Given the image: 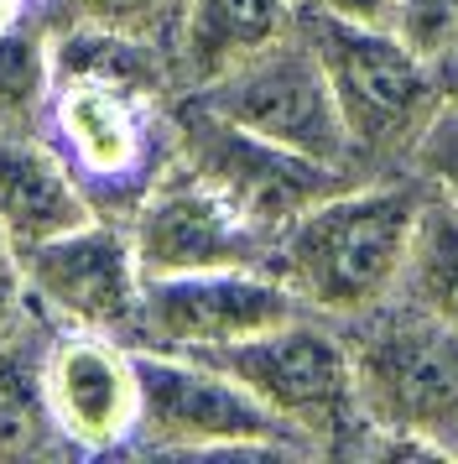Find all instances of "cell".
<instances>
[{
  "label": "cell",
  "instance_id": "5b68a950",
  "mask_svg": "<svg viewBox=\"0 0 458 464\" xmlns=\"http://www.w3.org/2000/svg\"><path fill=\"white\" fill-rule=\"evenodd\" d=\"M204 360L229 371L250 397L266 401L287 428H297L312 454H354V443L365 433V412L354 392L344 324L297 314L266 334L224 344Z\"/></svg>",
  "mask_w": 458,
  "mask_h": 464
},
{
  "label": "cell",
  "instance_id": "9a60e30c",
  "mask_svg": "<svg viewBox=\"0 0 458 464\" xmlns=\"http://www.w3.org/2000/svg\"><path fill=\"white\" fill-rule=\"evenodd\" d=\"M37 318V308H32ZM32 318L16 334L0 339V459H26V454H47V449H68L62 433L52 428L47 397H42V350L47 344H26Z\"/></svg>",
  "mask_w": 458,
  "mask_h": 464
},
{
  "label": "cell",
  "instance_id": "3957f363",
  "mask_svg": "<svg viewBox=\"0 0 458 464\" xmlns=\"http://www.w3.org/2000/svg\"><path fill=\"white\" fill-rule=\"evenodd\" d=\"M37 130L58 147L83 198L104 219H130L177 157L172 100L104 84L89 73H52Z\"/></svg>",
  "mask_w": 458,
  "mask_h": 464
},
{
  "label": "cell",
  "instance_id": "ba28073f",
  "mask_svg": "<svg viewBox=\"0 0 458 464\" xmlns=\"http://www.w3.org/2000/svg\"><path fill=\"white\" fill-rule=\"evenodd\" d=\"M172 141H177V162L187 172H198L204 183H214L271 240L287 230L302 209H312L318 198H329V193L365 178V172L312 162L302 151L276 147V141L255 136V130L229 126L214 110L198 105L193 94H172Z\"/></svg>",
  "mask_w": 458,
  "mask_h": 464
},
{
  "label": "cell",
  "instance_id": "9c48e42d",
  "mask_svg": "<svg viewBox=\"0 0 458 464\" xmlns=\"http://www.w3.org/2000/svg\"><path fill=\"white\" fill-rule=\"evenodd\" d=\"M26 297L52 329H94V334L130 339L141 314L146 272L130 246L125 219H83L79 230H62L21 251Z\"/></svg>",
  "mask_w": 458,
  "mask_h": 464
},
{
  "label": "cell",
  "instance_id": "7402d4cb",
  "mask_svg": "<svg viewBox=\"0 0 458 464\" xmlns=\"http://www.w3.org/2000/svg\"><path fill=\"white\" fill-rule=\"evenodd\" d=\"M302 5L344 16V22H370V26H391V11H396V0H302Z\"/></svg>",
  "mask_w": 458,
  "mask_h": 464
},
{
  "label": "cell",
  "instance_id": "5bb4252c",
  "mask_svg": "<svg viewBox=\"0 0 458 464\" xmlns=\"http://www.w3.org/2000/svg\"><path fill=\"white\" fill-rule=\"evenodd\" d=\"M297 26V0H183L172 26L177 84L198 89L255 47L287 37Z\"/></svg>",
  "mask_w": 458,
  "mask_h": 464
},
{
  "label": "cell",
  "instance_id": "7a4b0ae2",
  "mask_svg": "<svg viewBox=\"0 0 458 464\" xmlns=\"http://www.w3.org/2000/svg\"><path fill=\"white\" fill-rule=\"evenodd\" d=\"M297 32L329 73L339 121L349 130L354 162L365 172H401L406 151L448 100L443 68L396 37L391 26L344 22L297 0Z\"/></svg>",
  "mask_w": 458,
  "mask_h": 464
},
{
  "label": "cell",
  "instance_id": "d6986e66",
  "mask_svg": "<svg viewBox=\"0 0 458 464\" xmlns=\"http://www.w3.org/2000/svg\"><path fill=\"white\" fill-rule=\"evenodd\" d=\"M391 32L412 47V53L443 63L458 47V0H396Z\"/></svg>",
  "mask_w": 458,
  "mask_h": 464
},
{
  "label": "cell",
  "instance_id": "52a82bcc",
  "mask_svg": "<svg viewBox=\"0 0 458 464\" xmlns=\"http://www.w3.org/2000/svg\"><path fill=\"white\" fill-rule=\"evenodd\" d=\"M183 94H193L219 121H229V126H240V130H255V136H266L276 147L302 151L312 162L365 172L354 162L349 130L339 121L329 73H323L318 53L308 47V37L297 26H291L287 37L255 47L250 58L224 68L219 79H208L198 89H183ZM365 178H375V172H365Z\"/></svg>",
  "mask_w": 458,
  "mask_h": 464
},
{
  "label": "cell",
  "instance_id": "277c9868",
  "mask_svg": "<svg viewBox=\"0 0 458 464\" xmlns=\"http://www.w3.org/2000/svg\"><path fill=\"white\" fill-rule=\"evenodd\" d=\"M365 428L437 443L458 459V329L391 297L344 324Z\"/></svg>",
  "mask_w": 458,
  "mask_h": 464
},
{
  "label": "cell",
  "instance_id": "ffe728a7",
  "mask_svg": "<svg viewBox=\"0 0 458 464\" xmlns=\"http://www.w3.org/2000/svg\"><path fill=\"white\" fill-rule=\"evenodd\" d=\"M68 22H100L120 26V32H141L172 47V26H177V5L183 0H62Z\"/></svg>",
  "mask_w": 458,
  "mask_h": 464
},
{
  "label": "cell",
  "instance_id": "44dd1931",
  "mask_svg": "<svg viewBox=\"0 0 458 464\" xmlns=\"http://www.w3.org/2000/svg\"><path fill=\"white\" fill-rule=\"evenodd\" d=\"M32 318V297H26V272H21V251L11 246V235L0 230V339L16 334Z\"/></svg>",
  "mask_w": 458,
  "mask_h": 464
},
{
  "label": "cell",
  "instance_id": "8992f818",
  "mask_svg": "<svg viewBox=\"0 0 458 464\" xmlns=\"http://www.w3.org/2000/svg\"><path fill=\"white\" fill-rule=\"evenodd\" d=\"M136 454H312L302 433L204 355L136 344Z\"/></svg>",
  "mask_w": 458,
  "mask_h": 464
},
{
  "label": "cell",
  "instance_id": "d4e9b609",
  "mask_svg": "<svg viewBox=\"0 0 458 464\" xmlns=\"http://www.w3.org/2000/svg\"><path fill=\"white\" fill-rule=\"evenodd\" d=\"M26 5H58V0H26Z\"/></svg>",
  "mask_w": 458,
  "mask_h": 464
},
{
  "label": "cell",
  "instance_id": "ac0fdd59",
  "mask_svg": "<svg viewBox=\"0 0 458 464\" xmlns=\"http://www.w3.org/2000/svg\"><path fill=\"white\" fill-rule=\"evenodd\" d=\"M406 172H416L427 193H437L448 209L458 214V100L448 94L433 110V121L422 126V136L406 151Z\"/></svg>",
  "mask_w": 458,
  "mask_h": 464
},
{
  "label": "cell",
  "instance_id": "30bf717a",
  "mask_svg": "<svg viewBox=\"0 0 458 464\" xmlns=\"http://www.w3.org/2000/svg\"><path fill=\"white\" fill-rule=\"evenodd\" d=\"M297 314H308V308L271 266H214V272L146 276L130 344L177 350V355H214V350L266 334Z\"/></svg>",
  "mask_w": 458,
  "mask_h": 464
},
{
  "label": "cell",
  "instance_id": "484cf974",
  "mask_svg": "<svg viewBox=\"0 0 458 464\" xmlns=\"http://www.w3.org/2000/svg\"><path fill=\"white\" fill-rule=\"evenodd\" d=\"M448 94H453V100H458V89H448Z\"/></svg>",
  "mask_w": 458,
  "mask_h": 464
},
{
  "label": "cell",
  "instance_id": "8fae6325",
  "mask_svg": "<svg viewBox=\"0 0 458 464\" xmlns=\"http://www.w3.org/2000/svg\"><path fill=\"white\" fill-rule=\"evenodd\" d=\"M125 225H130V246L146 276L271 266V246H276L255 219H245L224 193L204 183L198 172H187L177 157Z\"/></svg>",
  "mask_w": 458,
  "mask_h": 464
},
{
  "label": "cell",
  "instance_id": "603a6c76",
  "mask_svg": "<svg viewBox=\"0 0 458 464\" xmlns=\"http://www.w3.org/2000/svg\"><path fill=\"white\" fill-rule=\"evenodd\" d=\"M26 11H32L26 0H0V32H5V26H16V22H26Z\"/></svg>",
  "mask_w": 458,
  "mask_h": 464
},
{
  "label": "cell",
  "instance_id": "6da1fadb",
  "mask_svg": "<svg viewBox=\"0 0 458 464\" xmlns=\"http://www.w3.org/2000/svg\"><path fill=\"white\" fill-rule=\"evenodd\" d=\"M427 204L416 172H375L302 209L271 246V272L318 318L349 324L391 303Z\"/></svg>",
  "mask_w": 458,
  "mask_h": 464
},
{
  "label": "cell",
  "instance_id": "4fadbf2b",
  "mask_svg": "<svg viewBox=\"0 0 458 464\" xmlns=\"http://www.w3.org/2000/svg\"><path fill=\"white\" fill-rule=\"evenodd\" d=\"M94 219L79 178L37 126H0V230L16 251H32L62 230Z\"/></svg>",
  "mask_w": 458,
  "mask_h": 464
},
{
  "label": "cell",
  "instance_id": "2e32d148",
  "mask_svg": "<svg viewBox=\"0 0 458 464\" xmlns=\"http://www.w3.org/2000/svg\"><path fill=\"white\" fill-rule=\"evenodd\" d=\"M396 297H406L422 314H433L448 329H458V214L437 193H427V204H422L412 256H406Z\"/></svg>",
  "mask_w": 458,
  "mask_h": 464
},
{
  "label": "cell",
  "instance_id": "e0dca14e",
  "mask_svg": "<svg viewBox=\"0 0 458 464\" xmlns=\"http://www.w3.org/2000/svg\"><path fill=\"white\" fill-rule=\"evenodd\" d=\"M47 89H52V26H5L0 32V126H37Z\"/></svg>",
  "mask_w": 458,
  "mask_h": 464
},
{
  "label": "cell",
  "instance_id": "7c38bea8",
  "mask_svg": "<svg viewBox=\"0 0 458 464\" xmlns=\"http://www.w3.org/2000/svg\"><path fill=\"white\" fill-rule=\"evenodd\" d=\"M42 397L68 449H130L141 418L136 344L94 329H52L42 350Z\"/></svg>",
  "mask_w": 458,
  "mask_h": 464
},
{
  "label": "cell",
  "instance_id": "cb8c5ba5",
  "mask_svg": "<svg viewBox=\"0 0 458 464\" xmlns=\"http://www.w3.org/2000/svg\"><path fill=\"white\" fill-rule=\"evenodd\" d=\"M437 68H443V84H448V89H458V47H453V53H448V58H443Z\"/></svg>",
  "mask_w": 458,
  "mask_h": 464
}]
</instances>
